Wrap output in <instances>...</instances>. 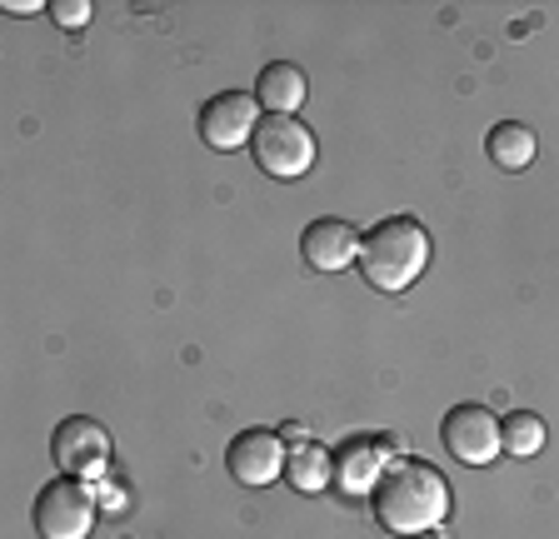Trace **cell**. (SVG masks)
I'll list each match as a JSON object with an SVG mask.
<instances>
[{
    "label": "cell",
    "instance_id": "4",
    "mask_svg": "<svg viewBox=\"0 0 559 539\" xmlns=\"http://www.w3.org/2000/svg\"><path fill=\"white\" fill-rule=\"evenodd\" d=\"M35 535L40 539H85L95 529V500L85 490V480H50L35 494Z\"/></svg>",
    "mask_w": 559,
    "mask_h": 539
},
{
    "label": "cell",
    "instance_id": "1",
    "mask_svg": "<svg viewBox=\"0 0 559 539\" xmlns=\"http://www.w3.org/2000/svg\"><path fill=\"white\" fill-rule=\"evenodd\" d=\"M370 504H374L380 529H390V535H405V539L430 535V529L444 525V515H450V480H444L435 465L405 455L384 469V480L374 484Z\"/></svg>",
    "mask_w": 559,
    "mask_h": 539
},
{
    "label": "cell",
    "instance_id": "6",
    "mask_svg": "<svg viewBox=\"0 0 559 539\" xmlns=\"http://www.w3.org/2000/svg\"><path fill=\"white\" fill-rule=\"evenodd\" d=\"M50 455H56V465L66 469L70 480H95L110 465V434L91 415H70L50 434Z\"/></svg>",
    "mask_w": 559,
    "mask_h": 539
},
{
    "label": "cell",
    "instance_id": "5",
    "mask_svg": "<svg viewBox=\"0 0 559 539\" xmlns=\"http://www.w3.org/2000/svg\"><path fill=\"white\" fill-rule=\"evenodd\" d=\"M260 100L255 91H221L210 95L205 110H200V141L210 145V151H245V145L255 141L260 130Z\"/></svg>",
    "mask_w": 559,
    "mask_h": 539
},
{
    "label": "cell",
    "instance_id": "8",
    "mask_svg": "<svg viewBox=\"0 0 559 539\" xmlns=\"http://www.w3.org/2000/svg\"><path fill=\"white\" fill-rule=\"evenodd\" d=\"M285 459H290V450H285V434H275V430H240L230 440V450H225L230 480L245 484V490L275 484L285 475Z\"/></svg>",
    "mask_w": 559,
    "mask_h": 539
},
{
    "label": "cell",
    "instance_id": "11",
    "mask_svg": "<svg viewBox=\"0 0 559 539\" xmlns=\"http://www.w3.org/2000/svg\"><path fill=\"white\" fill-rule=\"evenodd\" d=\"M305 95H310V81H305V71L290 65V60H270L255 81V100L265 116H295L305 106Z\"/></svg>",
    "mask_w": 559,
    "mask_h": 539
},
{
    "label": "cell",
    "instance_id": "3",
    "mask_svg": "<svg viewBox=\"0 0 559 539\" xmlns=\"http://www.w3.org/2000/svg\"><path fill=\"white\" fill-rule=\"evenodd\" d=\"M250 155H255V165L270 180H300L310 176L320 151H314V130L300 125L295 116H265L255 141H250Z\"/></svg>",
    "mask_w": 559,
    "mask_h": 539
},
{
    "label": "cell",
    "instance_id": "14",
    "mask_svg": "<svg viewBox=\"0 0 559 539\" xmlns=\"http://www.w3.org/2000/svg\"><path fill=\"white\" fill-rule=\"evenodd\" d=\"M545 440H549V430L535 410H514L500 420V450L510 459H535L545 450Z\"/></svg>",
    "mask_w": 559,
    "mask_h": 539
},
{
    "label": "cell",
    "instance_id": "9",
    "mask_svg": "<svg viewBox=\"0 0 559 539\" xmlns=\"http://www.w3.org/2000/svg\"><path fill=\"white\" fill-rule=\"evenodd\" d=\"M300 255L310 270L320 275H335L345 265H360V230L349 220H335V215H320V220L305 225L300 235Z\"/></svg>",
    "mask_w": 559,
    "mask_h": 539
},
{
    "label": "cell",
    "instance_id": "2",
    "mask_svg": "<svg viewBox=\"0 0 559 539\" xmlns=\"http://www.w3.org/2000/svg\"><path fill=\"white\" fill-rule=\"evenodd\" d=\"M430 265V230L415 215H384L360 235V275L380 295H405Z\"/></svg>",
    "mask_w": 559,
    "mask_h": 539
},
{
    "label": "cell",
    "instance_id": "15",
    "mask_svg": "<svg viewBox=\"0 0 559 539\" xmlns=\"http://www.w3.org/2000/svg\"><path fill=\"white\" fill-rule=\"evenodd\" d=\"M46 15L56 25H66V31H81V25L91 21V5H85V0H50Z\"/></svg>",
    "mask_w": 559,
    "mask_h": 539
},
{
    "label": "cell",
    "instance_id": "16",
    "mask_svg": "<svg viewBox=\"0 0 559 539\" xmlns=\"http://www.w3.org/2000/svg\"><path fill=\"white\" fill-rule=\"evenodd\" d=\"M5 11H11V15H31V11H46V5H40V0H5Z\"/></svg>",
    "mask_w": 559,
    "mask_h": 539
},
{
    "label": "cell",
    "instance_id": "10",
    "mask_svg": "<svg viewBox=\"0 0 559 539\" xmlns=\"http://www.w3.org/2000/svg\"><path fill=\"white\" fill-rule=\"evenodd\" d=\"M384 469H390V440L349 434L345 445L335 450V490H345L349 500L374 494V484L384 480Z\"/></svg>",
    "mask_w": 559,
    "mask_h": 539
},
{
    "label": "cell",
    "instance_id": "12",
    "mask_svg": "<svg viewBox=\"0 0 559 539\" xmlns=\"http://www.w3.org/2000/svg\"><path fill=\"white\" fill-rule=\"evenodd\" d=\"M290 459H285V480L295 484L300 494H320L335 484V455L314 440H290Z\"/></svg>",
    "mask_w": 559,
    "mask_h": 539
},
{
    "label": "cell",
    "instance_id": "7",
    "mask_svg": "<svg viewBox=\"0 0 559 539\" xmlns=\"http://www.w3.org/2000/svg\"><path fill=\"white\" fill-rule=\"evenodd\" d=\"M440 440L450 450V459L479 469L500 455V420L485 410V405H454L440 420Z\"/></svg>",
    "mask_w": 559,
    "mask_h": 539
},
{
    "label": "cell",
    "instance_id": "13",
    "mask_svg": "<svg viewBox=\"0 0 559 539\" xmlns=\"http://www.w3.org/2000/svg\"><path fill=\"white\" fill-rule=\"evenodd\" d=\"M485 151H489V160L500 165V170H524V165L535 160V130L530 125H520V120H500V125L485 135Z\"/></svg>",
    "mask_w": 559,
    "mask_h": 539
}]
</instances>
